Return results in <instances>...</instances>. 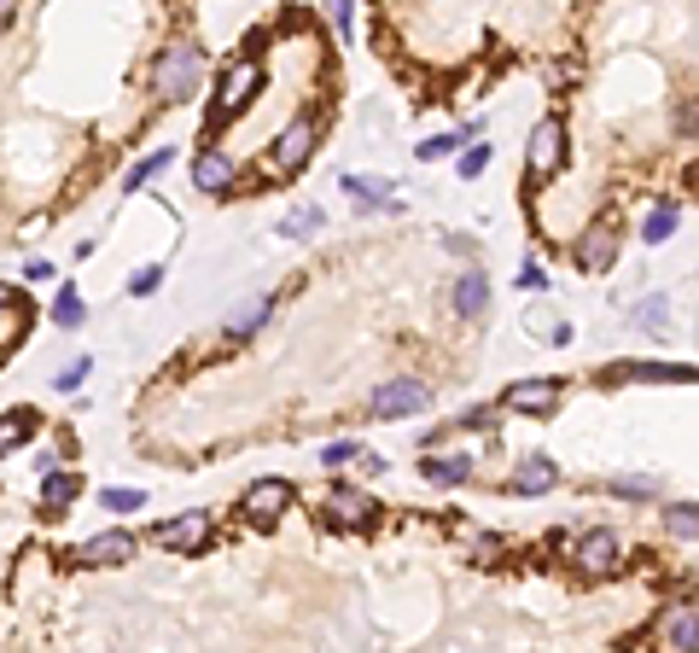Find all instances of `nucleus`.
<instances>
[{
	"mask_svg": "<svg viewBox=\"0 0 699 653\" xmlns=\"http://www.w3.org/2000/svg\"><path fill=\"white\" fill-rule=\"evenodd\" d=\"M152 82L163 99H193V88L204 82V47L198 41H170L152 65Z\"/></svg>",
	"mask_w": 699,
	"mask_h": 653,
	"instance_id": "obj_1",
	"label": "nucleus"
},
{
	"mask_svg": "<svg viewBox=\"0 0 699 653\" xmlns=\"http://www.w3.org/2000/svg\"><path fill=\"white\" fill-rule=\"evenodd\" d=\"M257 88H262V65H257V58H234V65L222 71V82H216L211 129H228V122H234V117L257 99Z\"/></svg>",
	"mask_w": 699,
	"mask_h": 653,
	"instance_id": "obj_2",
	"label": "nucleus"
},
{
	"mask_svg": "<svg viewBox=\"0 0 699 653\" xmlns=\"http://www.w3.org/2000/svg\"><path fill=\"white\" fill-rule=\"evenodd\" d=\"M431 408V385L415 379V374H397V379H385L374 397H367V415L374 420H415Z\"/></svg>",
	"mask_w": 699,
	"mask_h": 653,
	"instance_id": "obj_3",
	"label": "nucleus"
},
{
	"mask_svg": "<svg viewBox=\"0 0 699 653\" xmlns=\"http://www.w3.org/2000/svg\"><path fill=\"white\" fill-rule=\"evenodd\" d=\"M619 245H624V228H619V216H594L589 228H583V239H578V269L583 275H606L612 263H619Z\"/></svg>",
	"mask_w": 699,
	"mask_h": 653,
	"instance_id": "obj_4",
	"label": "nucleus"
},
{
	"mask_svg": "<svg viewBox=\"0 0 699 653\" xmlns=\"http://www.w3.org/2000/svg\"><path fill=\"white\" fill-rule=\"evenodd\" d=\"M315 147H321V117L315 111L292 117L275 140V170H303V163L315 158Z\"/></svg>",
	"mask_w": 699,
	"mask_h": 653,
	"instance_id": "obj_5",
	"label": "nucleus"
},
{
	"mask_svg": "<svg viewBox=\"0 0 699 653\" xmlns=\"http://www.w3.org/2000/svg\"><path fill=\"white\" fill-rule=\"evenodd\" d=\"M525 163H530V175H560V163H566V122L560 117L537 122V135H530V147H525Z\"/></svg>",
	"mask_w": 699,
	"mask_h": 653,
	"instance_id": "obj_6",
	"label": "nucleus"
},
{
	"mask_svg": "<svg viewBox=\"0 0 699 653\" xmlns=\"http://www.w3.org/2000/svg\"><path fill=\"white\" fill-rule=\"evenodd\" d=\"M152 537H158V548H170V555H193V548L211 543V514H204V507H193V514H175V520H163Z\"/></svg>",
	"mask_w": 699,
	"mask_h": 653,
	"instance_id": "obj_7",
	"label": "nucleus"
},
{
	"mask_svg": "<svg viewBox=\"0 0 699 653\" xmlns=\"http://www.w3.org/2000/svg\"><path fill=\"white\" fill-rule=\"evenodd\" d=\"M292 502H298V490L286 479H257L251 490H245V520H251V525H275Z\"/></svg>",
	"mask_w": 699,
	"mask_h": 653,
	"instance_id": "obj_8",
	"label": "nucleus"
},
{
	"mask_svg": "<svg viewBox=\"0 0 699 653\" xmlns=\"http://www.w3.org/2000/svg\"><path fill=\"white\" fill-rule=\"evenodd\" d=\"M502 408H513V415H553L560 408V379H513L502 392Z\"/></svg>",
	"mask_w": 699,
	"mask_h": 653,
	"instance_id": "obj_9",
	"label": "nucleus"
},
{
	"mask_svg": "<svg viewBox=\"0 0 699 653\" xmlns=\"http://www.w3.org/2000/svg\"><path fill=\"white\" fill-rule=\"evenodd\" d=\"M379 520V502L367 496V490H333L326 496V525H338V531H367Z\"/></svg>",
	"mask_w": 699,
	"mask_h": 653,
	"instance_id": "obj_10",
	"label": "nucleus"
},
{
	"mask_svg": "<svg viewBox=\"0 0 699 653\" xmlns=\"http://www.w3.org/2000/svg\"><path fill=\"white\" fill-rule=\"evenodd\" d=\"M578 566H583V578H612V571L624 566V543L612 537V531H583Z\"/></svg>",
	"mask_w": 699,
	"mask_h": 653,
	"instance_id": "obj_11",
	"label": "nucleus"
},
{
	"mask_svg": "<svg viewBox=\"0 0 699 653\" xmlns=\"http://www.w3.org/2000/svg\"><path fill=\"white\" fill-rule=\"evenodd\" d=\"M449 303H455L461 321H484V315H490V275L466 269V275L455 280V292H449Z\"/></svg>",
	"mask_w": 699,
	"mask_h": 653,
	"instance_id": "obj_12",
	"label": "nucleus"
},
{
	"mask_svg": "<svg viewBox=\"0 0 699 653\" xmlns=\"http://www.w3.org/2000/svg\"><path fill=\"white\" fill-rule=\"evenodd\" d=\"M193 188L211 193V199L234 193V163L222 158V152H198V158H193Z\"/></svg>",
	"mask_w": 699,
	"mask_h": 653,
	"instance_id": "obj_13",
	"label": "nucleus"
},
{
	"mask_svg": "<svg viewBox=\"0 0 699 653\" xmlns=\"http://www.w3.org/2000/svg\"><path fill=\"white\" fill-rule=\"evenodd\" d=\"M135 537L129 531H106V537H94V543H82V560L88 566H122V560H135Z\"/></svg>",
	"mask_w": 699,
	"mask_h": 653,
	"instance_id": "obj_14",
	"label": "nucleus"
},
{
	"mask_svg": "<svg viewBox=\"0 0 699 653\" xmlns=\"http://www.w3.org/2000/svg\"><path fill=\"white\" fill-rule=\"evenodd\" d=\"M553 484H560V467H553L548 456H525L519 473H513V490H519V496H542V490H553Z\"/></svg>",
	"mask_w": 699,
	"mask_h": 653,
	"instance_id": "obj_15",
	"label": "nucleus"
},
{
	"mask_svg": "<svg viewBox=\"0 0 699 653\" xmlns=\"http://www.w3.org/2000/svg\"><path fill=\"white\" fill-rule=\"evenodd\" d=\"M76 490H82L76 473H58V467H47V473H41V514H53V520H58V514H65V507L76 502Z\"/></svg>",
	"mask_w": 699,
	"mask_h": 653,
	"instance_id": "obj_16",
	"label": "nucleus"
},
{
	"mask_svg": "<svg viewBox=\"0 0 699 653\" xmlns=\"http://www.w3.org/2000/svg\"><path fill=\"white\" fill-rule=\"evenodd\" d=\"M612 379H653V385H693V367H670V362H619Z\"/></svg>",
	"mask_w": 699,
	"mask_h": 653,
	"instance_id": "obj_17",
	"label": "nucleus"
},
{
	"mask_svg": "<svg viewBox=\"0 0 699 653\" xmlns=\"http://www.w3.org/2000/svg\"><path fill=\"white\" fill-rule=\"evenodd\" d=\"M665 642H670L676 653H693V647H699V612H693V601H682V607L665 619Z\"/></svg>",
	"mask_w": 699,
	"mask_h": 653,
	"instance_id": "obj_18",
	"label": "nucleus"
},
{
	"mask_svg": "<svg viewBox=\"0 0 699 653\" xmlns=\"http://www.w3.org/2000/svg\"><path fill=\"white\" fill-rule=\"evenodd\" d=\"M420 473H426L431 484L455 490V484H466V479H472V456H431V461H420Z\"/></svg>",
	"mask_w": 699,
	"mask_h": 653,
	"instance_id": "obj_19",
	"label": "nucleus"
},
{
	"mask_svg": "<svg viewBox=\"0 0 699 653\" xmlns=\"http://www.w3.org/2000/svg\"><path fill=\"white\" fill-rule=\"evenodd\" d=\"M269 315H275V298H269V292H262V298H251V303H239V310L228 315V339H251V333H257V326L269 321Z\"/></svg>",
	"mask_w": 699,
	"mask_h": 653,
	"instance_id": "obj_20",
	"label": "nucleus"
},
{
	"mask_svg": "<svg viewBox=\"0 0 699 653\" xmlns=\"http://www.w3.org/2000/svg\"><path fill=\"white\" fill-rule=\"evenodd\" d=\"M35 408H7V415H0V456H12L18 443L24 438H35Z\"/></svg>",
	"mask_w": 699,
	"mask_h": 653,
	"instance_id": "obj_21",
	"label": "nucleus"
},
{
	"mask_svg": "<svg viewBox=\"0 0 699 653\" xmlns=\"http://www.w3.org/2000/svg\"><path fill=\"white\" fill-rule=\"evenodd\" d=\"M344 193L356 199V211H379V204L390 199V181H379V175H344Z\"/></svg>",
	"mask_w": 699,
	"mask_h": 653,
	"instance_id": "obj_22",
	"label": "nucleus"
},
{
	"mask_svg": "<svg viewBox=\"0 0 699 653\" xmlns=\"http://www.w3.org/2000/svg\"><path fill=\"white\" fill-rule=\"evenodd\" d=\"M170 147H158V152H147V158H140L135 163V170L129 175H122V193H140V188H152V175H163V170H170Z\"/></svg>",
	"mask_w": 699,
	"mask_h": 653,
	"instance_id": "obj_23",
	"label": "nucleus"
},
{
	"mask_svg": "<svg viewBox=\"0 0 699 653\" xmlns=\"http://www.w3.org/2000/svg\"><path fill=\"white\" fill-rule=\"evenodd\" d=\"M676 228H682V204H659V211L647 216V228H642V239L647 245H665Z\"/></svg>",
	"mask_w": 699,
	"mask_h": 653,
	"instance_id": "obj_24",
	"label": "nucleus"
},
{
	"mask_svg": "<svg viewBox=\"0 0 699 653\" xmlns=\"http://www.w3.org/2000/svg\"><path fill=\"white\" fill-rule=\"evenodd\" d=\"M635 321H642L647 333H670V298H665V292L642 298V303H635Z\"/></svg>",
	"mask_w": 699,
	"mask_h": 653,
	"instance_id": "obj_25",
	"label": "nucleus"
},
{
	"mask_svg": "<svg viewBox=\"0 0 699 653\" xmlns=\"http://www.w3.org/2000/svg\"><path fill=\"white\" fill-rule=\"evenodd\" d=\"M53 321L65 326V333H71V326H82V321H88V310H82V292H76V286H65V292L53 298Z\"/></svg>",
	"mask_w": 699,
	"mask_h": 653,
	"instance_id": "obj_26",
	"label": "nucleus"
},
{
	"mask_svg": "<svg viewBox=\"0 0 699 653\" xmlns=\"http://www.w3.org/2000/svg\"><path fill=\"white\" fill-rule=\"evenodd\" d=\"M99 507H111V514H135V507H147V490H135V484H111V490H99Z\"/></svg>",
	"mask_w": 699,
	"mask_h": 653,
	"instance_id": "obj_27",
	"label": "nucleus"
},
{
	"mask_svg": "<svg viewBox=\"0 0 699 653\" xmlns=\"http://www.w3.org/2000/svg\"><path fill=\"white\" fill-rule=\"evenodd\" d=\"M315 228H321V204H303V211H292V216L280 222V234H286V239H310Z\"/></svg>",
	"mask_w": 699,
	"mask_h": 653,
	"instance_id": "obj_28",
	"label": "nucleus"
},
{
	"mask_svg": "<svg viewBox=\"0 0 699 653\" xmlns=\"http://www.w3.org/2000/svg\"><path fill=\"white\" fill-rule=\"evenodd\" d=\"M606 490H612L619 502H647V496H659V484H653V479H612Z\"/></svg>",
	"mask_w": 699,
	"mask_h": 653,
	"instance_id": "obj_29",
	"label": "nucleus"
},
{
	"mask_svg": "<svg viewBox=\"0 0 699 653\" xmlns=\"http://www.w3.org/2000/svg\"><path fill=\"white\" fill-rule=\"evenodd\" d=\"M472 135H478V129H455V135H438V140H426V147H420V158L431 163V158H443V152H461Z\"/></svg>",
	"mask_w": 699,
	"mask_h": 653,
	"instance_id": "obj_30",
	"label": "nucleus"
},
{
	"mask_svg": "<svg viewBox=\"0 0 699 653\" xmlns=\"http://www.w3.org/2000/svg\"><path fill=\"white\" fill-rule=\"evenodd\" d=\"M665 520H670V531H676L682 543H693V537H699V514H693V502H676Z\"/></svg>",
	"mask_w": 699,
	"mask_h": 653,
	"instance_id": "obj_31",
	"label": "nucleus"
},
{
	"mask_svg": "<svg viewBox=\"0 0 699 653\" xmlns=\"http://www.w3.org/2000/svg\"><path fill=\"white\" fill-rule=\"evenodd\" d=\"M350 461H362V443H356V438H344V443H326V449H321V467H333V473H338V467H350Z\"/></svg>",
	"mask_w": 699,
	"mask_h": 653,
	"instance_id": "obj_32",
	"label": "nucleus"
},
{
	"mask_svg": "<svg viewBox=\"0 0 699 653\" xmlns=\"http://www.w3.org/2000/svg\"><path fill=\"white\" fill-rule=\"evenodd\" d=\"M158 286H163V263H147V269H135V280H129V292H135V298H152V292H158Z\"/></svg>",
	"mask_w": 699,
	"mask_h": 653,
	"instance_id": "obj_33",
	"label": "nucleus"
},
{
	"mask_svg": "<svg viewBox=\"0 0 699 653\" xmlns=\"http://www.w3.org/2000/svg\"><path fill=\"white\" fill-rule=\"evenodd\" d=\"M326 18H333L338 35L350 41V30H356V0H326Z\"/></svg>",
	"mask_w": 699,
	"mask_h": 653,
	"instance_id": "obj_34",
	"label": "nucleus"
},
{
	"mask_svg": "<svg viewBox=\"0 0 699 653\" xmlns=\"http://www.w3.org/2000/svg\"><path fill=\"white\" fill-rule=\"evenodd\" d=\"M519 286H525V292H548V269H542L537 257H525V269H519Z\"/></svg>",
	"mask_w": 699,
	"mask_h": 653,
	"instance_id": "obj_35",
	"label": "nucleus"
},
{
	"mask_svg": "<svg viewBox=\"0 0 699 653\" xmlns=\"http://www.w3.org/2000/svg\"><path fill=\"white\" fill-rule=\"evenodd\" d=\"M484 170H490V147H466L461 152V175L472 181V175H484Z\"/></svg>",
	"mask_w": 699,
	"mask_h": 653,
	"instance_id": "obj_36",
	"label": "nucleus"
},
{
	"mask_svg": "<svg viewBox=\"0 0 699 653\" xmlns=\"http://www.w3.org/2000/svg\"><path fill=\"white\" fill-rule=\"evenodd\" d=\"M88 367H94L88 356H76V362H71V367H65V374H58L53 385H58V392H76V385H82V379H88Z\"/></svg>",
	"mask_w": 699,
	"mask_h": 653,
	"instance_id": "obj_37",
	"label": "nucleus"
},
{
	"mask_svg": "<svg viewBox=\"0 0 699 653\" xmlns=\"http://www.w3.org/2000/svg\"><path fill=\"white\" fill-rule=\"evenodd\" d=\"M676 135L693 140V99H682V111H676Z\"/></svg>",
	"mask_w": 699,
	"mask_h": 653,
	"instance_id": "obj_38",
	"label": "nucleus"
},
{
	"mask_svg": "<svg viewBox=\"0 0 699 653\" xmlns=\"http://www.w3.org/2000/svg\"><path fill=\"white\" fill-rule=\"evenodd\" d=\"M12 12H18V0H0V30L12 24Z\"/></svg>",
	"mask_w": 699,
	"mask_h": 653,
	"instance_id": "obj_39",
	"label": "nucleus"
},
{
	"mask_svg": "<svg viewBox=\"0 0 699 653\" xmlns=\"http://www.w3.org/2000/svg\"><path fill=\"white\" fill-rule=\"evenodd\" d=\"M0 310H12V286H0Z\"/></svg>",
	"mask_w": 699,
	"mask_h": 653,
	"instance_id": "obj_40",
	"label": "nucleus"
}]
</instances>
